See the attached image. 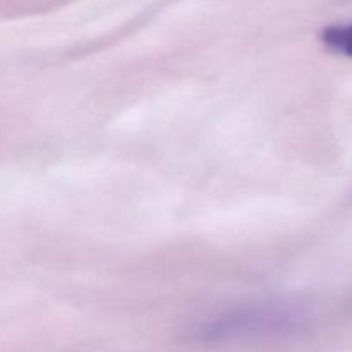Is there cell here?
Here are the masks:
<instances>
[{
  "label": "cell",
  "mask_w": 352,
  "mask_h": 352,
  "mask_svg": "<svg viewBox=\"0 0 352 352\" xmlns=\"http://www.w3.org/2000/svg\"><path fill=\"white\" fill-rule=\"evenodd\" d=\"M308 322V309L294 299H258L206 316L191 330L203 344L248 342L289 337Z\"/></svg>",
  "instance_id": "1"
},
{
  "label": "cell",
  "mask_w": 352,
  "mask_h": 352,
  "mask_svg": "<svg viewBox=\"0 0 352 352\" xmlns=\"http://www.w3.org/2000/svg\"><path fill=\"white\" fill-rule=\"evenodd\" d=\"M322 41L329 50L352 58V23L333 24L323 30Z\"/></svg>",
  "instance_id": "2"
}]
</instances>
